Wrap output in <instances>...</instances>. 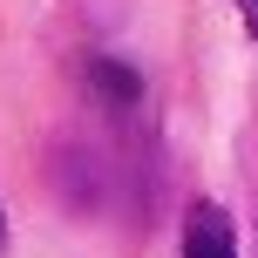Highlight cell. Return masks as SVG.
Wrapping results in <instances>:
<instances>
[{
	"label": "cell",
	"instance_id": "cell-1",
	"mask_svg": "<svg viewBox=\"0 0 258 258\" xmlns=\"http://www.w3.org/2000/svg\"><path fill=\"white\" fill-rule=\"evenodd\" d=\"M183 258H238V224L224 204L197 197L190 218H183Z\"/></svg>",
	"mask_w": 258,
	"mask_h": 258
},
{
	"label": "cell",
	"instance_id": "cell-2",
	"mask_svg": "<svg viewBox=\"0 0 258 258\" xmlns=\"http://www.w3.org/2000/svg\"><path fill=\"white\" fill-rule=\"evenodd\" d=\"M89 89L102 95L109 109H129V102H136V95H143V82L129 75L122 61H109V54H95V61H89Z\"/></svg>",
	"mask_w": 258,
	"mask_h": 258
},
{
	"label": "cell",
	"instance_id": "cell-3",
	"mask_svg": "<svg viewBox=\"0 0 258 258\" xmlns=\"http://www.w3.org/2000/svg\"><path fill=\"white\" fill-rule=\"evenodd\" d=\"M238 21H245V34L258 41V0H238Z\"/></svg>",
	"mask_w": 258,
	"mask_h": 258
},
{
	"label": "cell",
	"instance_id": "cell-4",
	"mask_svg": "<svg viewBox=\"0 0 258 258\" xmlns=\"http://www.w3.org/2000/svg\"><path fill=\"white\" fill-rule=\"evenodd\" d=\"M0 238H7V224H0Z\"/></svg>",
	"mask_w": 258,
	"mask_h": 258
}]
</instances>
